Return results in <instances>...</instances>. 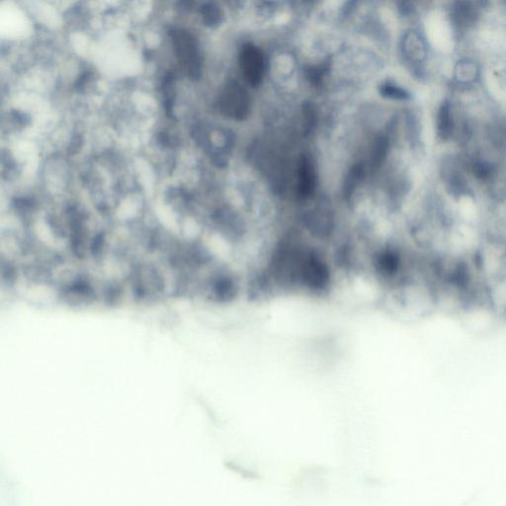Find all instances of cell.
Here are the masks:
<instances>
[{
    "label": "cell",
    "instance_id": "1",
    "mask_svg": "<svg viewBox=\"0 0 506 506\" xmlns=\"http://www.w3.org/2000/svg\"><path fill=\"white\" fill-rule=\"evenodd\" d=\"M218 106L219 111L227 117L243 121L250 116L252 99L243 85L237 82H228L219 94Z\"/></svg>",
    "mask_w": 506,
    "mask_h": 506
},
{
    "label": "cell",
    "instance_id": "2",
    "mask_svg": "<svg viewBox=\"0 0 506 506\" xmlns=\"http://www.w3.org/2000/svg\"><path fill=\"white\" fill-rule=\"evenodd\" d=\"M172 41L178 59L189 75L193 78L200 77L202 62L196 40L189 33L180 30L172 33Z\"/></svg>",
    "mask_w": 506,
    "mask_h": 506
},
{
    "label": "cell",
    "instance_id": "3",
    "mask_svg": "<svg viewBox=\"0 0 506 506\" xmlns=\"http://www.w3.org/2000/svg\"><path fill=\"white\" fill-rule=\"evenodd\" d=\"M239 66L248 84L258 86L265 75V57L261 49L245 44L239 53Z\"/></svg>",
    "mask_w": 506,
    "mask_h": 506
},
{
    "label": "cell",
    "instance_id": "4",
    "mask_svg": "<svg viewBox=\"0 0 506 506\" xmlns=\"http://www.w3.org/2000/svg\"><path fill=\"white\" fill-rule=\"evenodd\" d=\"M298 194L301 198L312 196L315 189V171L312 161L306 156H302L298 167Z\"/></svg>",
    "mask_w": 506,
    "mask_h": 506
},
{
    "label": "cell",
    "instance_id": "5",
    "mask_svg": "<svg viewBox=\"0 0 506 506\" xmlns=\"http://www.w3.org/2000/svg\"><path fill=\"white\" fill-rule=\"evenodd\" d=\"M364 176L365 169L362 163L353 165L349 170L344 184V196L346 197V200H349L352 197L356 188L360 184Z\"/></svg>",
    "mask_w": 506,
    "mask_h": 506
},
{
    "label": "cell",
    "instance_id": "6",
    "mask_svg": "<svg viewBox=\"0 0 506 506\" xmlns=\"http://www.w3.org/2000/svg\"><path fill=\"white\" fill-rule=\"evenodd\" d=\"M389 149V141L385 136H379L376 138L372 147L371 152V167L373 169H379L382 165L383 161L387 156V152Z\"/></svg>",
    "mask_w": 506,
    "mask_h": 506
},
{
    "label": "cell",
    "instance_id": "7",
    "mask_svg": "<svg viewBox=\"0 0 506 506\" xmlns=\"http://www.w3.org/2000/svg\"><path fill=\"white\" fill-rule=\"evenodd\" d=\"M437 126L439 136L443 140L449 138L452 132V118L450 114V106L447 102L441 106L440 111H439Z\"/></svg>",
    "mask_w": 506,
    "mask_h": 506
},
{
    "label": "cell",
    "instance_id": "8",
    "mask_svg": "<svg viewBox=\"0 0 506 506\" xmlns=\"http://www.w3.org/2000/svg\"><path fill=\"white\" fill-rule=\"evenodd\" d=\"M201 13L203 15L204 22L208 26L219 25L223 19V13L216 4H205L201 9Z\"/></svg>",
    "mask_w": 506,
    "mask_h": 506
},
{
    "label": "cell",
    "instance_id": "9",
    "mask_svg": "<svg viewBox=\"0 0 506 506\" xmlns=\"http://www.w3.org/2000/svg\"><path fill=\"white\" fill-rule=\"evenodd\" d=\"M381 95L389 99L407 100L409 98V93L402 87L394 84H385L380 88Z\"/></svg>",
    "mask_w": 506,
    "mask_h": 506
},
{
    "label": "cell",
    "instance_id": "10",
    "mask_svg": "<svg viewBox=\"0 0 506 506\" xmlns=\"http://www.w3.org/2000/svg\"><path fill=\"white\" fill-rule=\"evenodd\" d=\"M328 69V64H322L317 67H310V68L306 69V75L308 80L312 82V84L320 85Z\"/></svg>",
    "mask_w": 506,
    "mask_h": 506
},
{
    "label": "cell",
    "instance_id": "11",
    "mask_svg": "<svg viewBox=\"0 0 506 506\" xmlns=\"http://www.w3.org/2000/svg\"><path fill=\"white\" fill-rule=\"evenodd\" d=\"M304 133L309 134L313 127L315 126V121H317V115H315V110L310 103L304 104Z\"/></svg>",
    "mask_w": 506,
    "mask_h": 506
},
{
    "label": "cell",
    "instance_id": "12",
    "mask_svg": "<svg viewBox=\"0 0 506 506\" xmlns=\"http://www.w3.org/2000/svg\"><path fill=\"white\" fill-rule=\"evenodd\" d=\"M474 170L476 176H480L481 178H487L490 173L489 165H485V163H480V165H476Z\"/></svg>",
    "mask_w": 506,
    "mask_h": 506
}]
</instances>
